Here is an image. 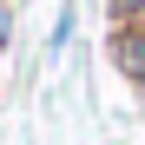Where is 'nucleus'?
Masks as SVG:
<instances>
[{
  "mask_svg": "<svg viewBox=\"0 0 145 145\" xmlns=\"http://www.w3.org/2000/svg\"><path fill=\"white\" fill-rule=\"evenodd\" d=\"M119 66H125V72H132V79L145 86V33H138V40H132V33H125V40H119Z\"/></svg>",
  "mask_w": 145,
  "mask_h": 145,
  "instance_id": "1",
  "label": "nucleus"
},
{
  "mask_svg": "<svg viewBox=\"0 0 145 145\" xmlns=\"http://www.w3.org/2000/svg\"><path fill=\"white\" fill-rule=\"evenodd\" d=\"M72 27H79V13H72V7H59V20H53V53L72 40Z\"/></svg>",
  "mask_w": 145,
  "mask_h": 145,
  "instance_id": "2",
  "label": "nucleus"
},
{
  "mask_svg": "<svg viewBox=\"0 0 145 145\" xmlns=\"http://www.w3.org/2000/svg\"><path fill=\"white\" fill-rule=\"evenodd\" d=\"M7 40H13V7H0V53H7Z\"/></svg>",
  "mask_w": 145,
  "mask_h": 145,
  "instance_id": "3",
  "label": "nucleus"
}]
</instances>
